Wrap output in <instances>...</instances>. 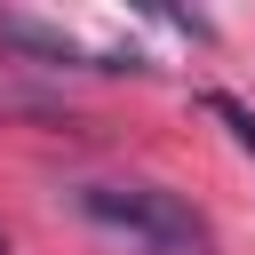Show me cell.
Wrapping results in <instances>:
<instances>
[{"label":"cell","mask_w":255,"mask_h":255,"mask_svg":"<svg viewBox=\"0 0 255 255\" xmlns=\"http://www.w3.org/2000/svg\"><path fill=\"white\" fill-rule=\"evenodd\" d=\"M207 104H215V112H223V120H231V135H239V143H247V151H255V120H247V112H239V104H231V96H207Z\"/></svg>","instance_id":"obj_3"},{"label":"cell","mask_w":255,"mask_h":255,"mask_svg":"<svg viewBox=\"0 0 255 255\" xmlns=\"http://www.w3.org/2000/svg\"><path fill=\"white\" fill-rule=\"evenodd\" d=\"M80 215L143 255H215V223L167 183H80Z\"/></svg>","instance_id":"obj_1"},{"label":"cell","mask_w":255,"mask_h":255,"mask_svg":"<svg viewBox=\"0 0 255 255\" xmlns=\"http://www.w3.org/2000/svg\"><path fill=\"white\" fill-rule=\"evenodd\" d=\"M0 48H16V56H32V64H56V72H96L64 32H48V24H32V16H0Z\"/></svg>","instance_id":"obj_2"}]
</instances>
